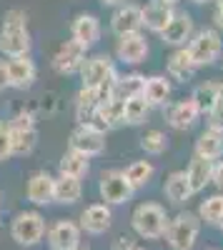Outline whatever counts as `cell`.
Here are the masks:
<instances>
[{"instance_id":"8992f818","label":"cell","mask_w":223,"mask_h":250,"mask_svg":"<svg viewBox=\"0 0 223 250\" xmlns=\"http://www.w3.org/2000/svg\"><path fill=\"white\" fill-rule=\"evenodd\" d=\"M98 193H100V198L106 200V205L111 208V205H123V203H128L135 190L131 188V183L126 180L123 170H108V173L100 175Z\"/></svg>"},{"instance_id":"f6af8a7d","label":"cell","mask_w":223,"mask_h":250,"mask_svg":"<svg viewBox=\"0 0 223 250\" xmlns=\"http://www.w3.org/2000/svg\"><path fill=\"white\" fill-rule=\"evenodd\" d=\"M216 228H218V230H223V215H221V220H218V225H216Z\"/></svg>"},{"instance_id":"5bb4252c","label":"cell","mask_w":223,"mask_h":250,"mask_svg":"<svg viewBox=\"0 0 223 250\" xmlns=\"http://www.w3.org/2000/svg\"><path fill=\"white\" fill-rule=\"evenodd\" d=\"M115 58L126 65H138L148 58V40L140 35V33H133V35H123L118 38L115 43Z\"/></svg>"},{"instance_id":"e575fe53","label":"cell","mask_w":223,"mask_h":250,"mask_svg":"<svg viewBox=\"0 0 223 250\" xmlns=\"http://www.w3.org/2000/svg\"><path fill=\"white\" fill-rule=\"evenodd\" d=\"M8 128L10 130H33L35 128V118L28 110H20V113L13 115V120H8Z\"/></svg>"},{"instance_id":"8fae6325","label":"cell","mask_w":223,"mask_h":250,"mask_svg":"<svg viewBox=\"0 0 223 250\" xmlns=\"http://www.w3.org/2000/svg\"><path fill=\"white\" fill-rule=\"evenodd\" d=\"M191 38H193V18L188 13H176L171 23L163 28V33H160L163 45L171 48H186Z\"/></svg>"},{"instance_id":"ac0fdd59","label":"cell","mask_w":223,"mask_h":250,"mask_svg":"<svg viewBox=\"0 0 223 250\" xmlns=\"http://www.w3.org/2000/svg\"><path fill=\"white\" fill-rule=\"evenodd\" d=\"M53 183L55 178L45 170H38L30 175L28 185H25V195L33 205H48L53 203Z\"/></svg>"},{"instance_id":"ffe728a7","label":"cell","mask_w":223,"mask_h":250,"mask_svg":"<svg viewBox=\"0 0 223 250\" xmlns=\"http://www.w3.org/2000/svg\"><path fill=\"white\" fill-rule=\"evenodd\" d=\"M168 78L171 80H176V83H188L193 75H196V65H193V60H191V55H188V50L186 48H176L173 53H171V58H168Z\"/></svg>"},{"instance_id":"44dd1931","label":"cell","mask_w":223,"mask_h":250,"mask_svg":"<svg viewBox=\"0 0 223 250\" xmlns=\"http://www.w3.org/2000/svg\"><path fill=\"white\" fill-rule=\"evenodd\" d=\"M171 80L166 75H151L146 78V88H143V98L151 108H158V105H168L171 100Z\"/></svg>"},{"instance_id":"d6986e66","label":"cell","mask_w":223,"mask_h":250,"mask_svg":"<svg viewBox=\"0 0 223 250\" xmlns=\"http://www.w3.org/2000/svg\"><path fill=\"white\" fill-rule=\"evenodd\" d=\"M140 13H143V28L160 35L163 28L171 23V18L176 15V8L163 5V3H158V0H151L146 8H140Z\"/></svg>"},{"instance_id":"ba28073f","label":"cell","mask_w":223,"mask_h":250,"mask_svg":"<svg viewBox=\"0 0 223 250\" xmlns=\"http://www.w3.org/2000/svg\"><path fill=\"white\" fill-rule=\"evenodd\" d=\"M83 62H86V48L78 45L75 40H66L53 55V70L60 75H73L80 73Z\"/></svg>"},{"instance_id":"9c48e42d","label":"cell","mask_w":223,"mask_h":250,"mask_svg":"<svg viewBox=\"0 0 223 250\" xmlns=\"http://www.w3.org/2000/svg\"><path fill=\"white\" fill-rule=\"evenodd\" d=\"M80 225L73 220H58L48 228V245L50 250H75L80 248Z\"/></svg>"},{"instance_id":"60d3db41","label":"cell","mask_w":223,"mask_h":250,"mask_svg":"<svg viewBox=\"0 0 223 250\" xmlns=\"http://www.w3.org/2000/svg\"><path fill=\"white\" fill-rule=\"evenodd\" d=\"M213 23H216V28L223 30V5H216V10H213Z\"/></svg>"},{"instance_id":"816d5d0a","label":"cell","mask_w":223,"mask_h":250,"mask_svg":"<svg viewBox=\"0 0 223 250\" xmlns=\"http://www.w3.org/2000/svg\"><path fill=\"white\" fill-rule=\"evenodd\" d=\"M221 55H223V53H221Z\"/></svg>"},{"instance_id":"277c9868","label":"cell","mask_w":223,"mask_h":250,"mask_svg":"<svg viewBox=\"0 0 223 250\" xmlns=\"http://www.w3.org/2000/svg\"><path fill=\"white\" fill-rule=\"evenodd\" d=\"M186 50H188V55H191V60H193L196 68H206V65H213V62L221 58V53H223V40H221L218 30L203 28V30L193 33V38L188 40Z\"/></svg>"},{"instance_id":"4dcf8cb0","label":"cell","mask_w":223,"mask_h":250,"mask_svg":"<svg viewBox=\"0 0 223 250\" xmlns=\"http://www.w3.org/2000/svg\"><path fill=\"white\" fill-rule=\"evenodd\" d=\"M148 115H151V105L146 103L143 95L123 103V123L126 125H143L148 120Z\"/></svg>"},{"instance_id":"52a82bcc","label":"cell","mask_w":223,"mask_h":250,"mask_svg":"<svg viewBox=\"0 0 223 250\" xmlns=\"http://www.w3.org/2000/svg\"><path fill=\"white\" fill-rule=\"evenodd\" d=\"M70 150L86 155V158H93V155H100L106 150V133L93 128V125H78V128L70 133Z\"/></svg>"},{"instance_id":"b9f144b4","label":"cell","mask_w":223,"mask_h":250,"mask_svg":"<svg viewBox=\"0 0 223 250\" xmlns=\"http://www.w3.org/2000/svg\"><path fill=\"white\" fill-rule=\"evenodd\" d=\"M103 5H111V8H120V5H126V0H100Z\"/></svg>"},{"instance_id":"5b68a950","label":"cell","mask_w":223,"mask_h":250,"mask_svg":"<svg viewBox=\"0 0 223 250\" xmlns=\"http://www.w3.org/2000/svg\"><path fill=\"white\" fill-rule=\"evenodd\" d=\"M10 235L18 245H38L45 235V218L40 215L38 210H23L18 213L10 223Z\"/></svg>"},{"instance_id":"7bdbcfd3","label":"cell","mask_w":223,"mask_h":250,"mask_svg":"<svg viewBox=\"0 0 223 250\" xmlns=\"http://www.w3.org/2000/svg\"><path fill=\"white\" fill-rule=\"evenodd\" d=\"M158 3H163V5H171V8H176L180 0H158Z\"/></svg>"},{"instance_id":"1f68e13d","label":"cell","mask_w":223,"mask_h":250,"mask_svg":"<svg viewBox=\"0 0 223 250\" xmlns=\"http://www.w3.org/2000/svg\"><path fill=\"white\" fill-rule=\"evenodd\" d=\"M198 220L206 225H218L221 215H223V193H216L211 198H206L203 203L198 205Z\"/></svg>"},{"instance_id":"d6a6232c","label":"cell","mask_w":223,"mask_h":250,"mask_svg":"<svg viewBox=\"0 0 223 250\" xmlns=\"http://www.w3.org/2000/svg\"><path fill=\"white\" fill-rule=\"evenodd\" d=\"M13 155H30L38 145V130H10Z\"/></svg>"},{"instance_id":"f907efd6","label":"cell","mask_w":223,"mask_h":250,"mask_svg":"<svg viewBox=\"0 0 223 250\" xmlns=\"http://www.w3.org/2000/svg\"><path fill=\"white\" fill-rule=\"evenodd\" d=\"M213 250H218V248H213Z\"/></svg>"},{"instance_id":"f1b7e54d","label":"cell","mask_w":223,"mask_h":250,"mask_svg":"<svg viewBox=\"0 0 223 250\" xmlns=\"http://www.w3.org/2000/svg\"><path fill=\"white\" fill-rule=\"evenodd\" d=\"M123 175H126V180L131 183L133 190H140V188H146V185L153 180L156 168H153V163H148V160H133L128 168L123 170Z\"/></svg>"},{"instance_id":"8d00e7d4","label":"cell","mask_w":223,"mask_h":250,"mask_svg":"<svg viewBox=\"0 0 223 250\" xmlns=\"http://www.w3.org/2000/svg\"><path fill=\"white\" fill-rule=\"evenodd\" d=\"M10 155H13L10 128H8V123H0V160H8Z\"/></svg>"},{"instance_id":"484cf974","label":"cell","mask_w":223,"mask_h":250,"mask_svg":"<svg viewBox=\"0 0 223 250\" xmlns=\"http://www.w3.org/2000/svg\"><path fill=\"white\" fill-rule=\"evenodd\" d=\"M196 155L198 158H206V160H221L223 158V133H216V130H203L196 140Z\"/></svg>"},{"instance_id":"ab89813d","label":"cell","mask_w":223,"mask_h":250,"mask_svg":"<svg viewBox=\"0 0 223 250\" xmlns=\"http://www.w3.org/2000/svg\"><path fill=\"white\" fill-rule=\"evenodd\" d=\"M10 88L8 85V73H5V60H0V90Z\"/></svg>"},{"instance_id":"c3c4849f","label":"cell","mask_w":223,"mask_h":250,"mask_svg":"<svg viewBox=\"0 0 223 250\" xmlns=\"http://www.w3.org/2000/svg\"><path fill=\"white\" fill-rule=\"evenodd\" d=\"M213 3H216V5H223V0H213Z\"/></svg>"},{"instance_id":"ee69618b","label":"cell","mask_w":223,"mask_h":250,"mask_svg":"<svg viewBox=\"0 0 223 250\" xmlns=\"http://www.w3.org/2000/svg\"><path fill=\"white\" fill-rule=\"evenodd\" d=\"M188 3H193V5H203V3H211V0H188Z\"/></svg>"},{"instance_id":"bcb514c9","label":"cell","mask_w":223,"mask_h":250,"mask_svg":"<svg viewBox=\"0 0 223 250\" xmlns=\"http://www.w3.org/2000/svg\"><path fill=\"white\" fill-rule=\"evenodd\" d=\"M133 250H148V248H143V245H135Z\"/></svg>"},{"instance_id":"e0dca14e","label":"cell","mask_w":223,"mask_h":250,"mask_svg":"<svg viewBox=\"0 0 223 250\" xmlns=\"http://www.w3.org/2000/svg\"><path fill=\"white\" fill-rule=\"evenodd\" d=\"M198 115L201 113H198L196 103L191 98H183V100L173 103V105H168V113H166L168 125L173 130H188V128H193V123L198 120Z\"/></svg>"},{"instance_id":"83f0119b","label":"cell","mask_w":223,"mask_h":250,"mask_svg":"<svg viewBox=\"0 0 223 250\" xmlns=\"http://www.w3.org/2000/svg\"><path fill=\"white\" fill-rule=\"evenodd\" d=\"M58 170H60V175H70V178L80 180L83 175H88V170H90V158L80 155L75 150H68V153H63V158H60Z\"/></svg>"},{"instance_id":"9a60e30c","label":"cell","mask_w":223,"mask_h":250,"mask_svg":"<svg viewBox=\"0 0 223 250\" xmlns=\"http://www.w3.org/2000/svg\"><path fill=\"white\" fill-rule=\"evenodd\" d=\"M140 28H143V13H140V8L133 5V3L120 5V8L113 13V18H111V30H113L118 38L140 33Z\"/></svg>"},{"instance_id":"4fadbf2b","label":"cell","mask_w":223,"mask_h":250,"mask_svg":"<svg viewBox=\"0 0 223 250\" xmlns=\"http://www.w3.org/2000/svg\"><path fill=\"white\" fill-rule=\"evenodd\" d=\"M115 73V65L108 55H93L86 58L83 68H80V78H83V88H98Z\"/></svg>"},{"instance_id":"f546056e","label":"cell","mask_w":223,"mask_h":250,"mask_svg":"<svg viewBox=\"0 0 223 250\" xmlns=\"http://www.w3.org/2000/svg\"><path fill=\"white\" fill-rule=\"evenodd\" d=\"M191 100L196 103V108H198L201 115H208L211 108L216 105V100H218V83H213V80L201 83V85L193 90Z\"/></svg>"},{"instance_id":"2e32d148","label":"cell","mask_w":223,"mask_h":250,"mask_svg":"<svg viewBox=\"0 0 223 250\" xmlns=\"http://www.w3.org/2000/svg\"><path fill=\"white\" fill-rule=\"evenodd\" d=\"M70 35H73L70 40H75V43L83 45L86 50L93 48L100 40V20L90 13H80L70 25Z\"/></svg>"},{"instance_id":"7a4b0ae2","label":"cell","mask_w":223,"mask_h":250,"mask_svg":"<svg viewBox=\"0 0 223 250\" xmlns=\"http://www.w3.org/2000/svg\"><path fill=\"white\" fill-rule=\"evenodd\" d=\"M168 220L171 218L166 213V208L158 205V203H140V205H135V210L131 215L133 230L140 238H146V240L163 238L166 235V228H168Z\"/></svg>"},{"instance_id":"836d02e7","label":"cell","mask_w":223,"mask_h":250,"mask_svg":"<svg viewBox=\"0 0 223 250\" xmlns=\"http://www.w3.org/2000/svg\"><path fill=\"white\" fill-rule=\"evenodd\" d=\"M140 148H143V153H148V155H163L168 150V138L160 130H148L143 138H140Z\"/></svg>"},{"instance_id":"f35d334b","label":"cell","mask_w":223,"mask_h":250,"mask_svg":"<svg viewBox=\"0 0 223 250\" xmlns=\"http://www.w3.org/2000/svg\"><path fill=\"white\" fill-rule=\"evenodd\" d=\"M138 243L133 240V238H128V235H120V238H115L113 240V250H133Z\"/></svg>"},{"instance_id":"681fc988","label":"cell","mask_w":223,"mask_h":250,"mask_svg":"<svg viewBox=\"0 0 223 250\" xmlns=\"http://www.w3.org/2000/svg\"><path fill=\"white\" fill-rule=\"evenodd\" d=\"M75 250H88V248H75Z\"/></svg>"},{"instance_id":"4316f807","label":"cell","mask_w":223,"mask_h":250,"mask_svg":"<svg viewBox=\"0 0 223 250\" xmlns=\"http://www.w3.org/2000/svg\"><path fill=\"white\" fill-rule=\"evenodd\" d=\"M143 88H146V75H140V73H131V75H123V78H115L113 98L126 103V100H131V98L143 95Z\"/></svg>"},{"instance_id":"7dc6e473","label":"cell","mask_w":223,"mask_h":250,"mask_svg":"<svg viewBox=\"0 0 223 250\" xmlns=\"http://www.w3.org/2000/svg\"><path fill=\"white\" fill-rule=\"evenodd\" d=\"M218 93L223 95V83H218Z\"/></svg>"},{"instance_id":"d590c367","label":"cell","mask_w":223,"mask_h":250,"mask_svg":"<svg viewBox=\"0 0 223 250\" xmlns=\"http://www.w3.org/2000/svg\"><path fill=\"white\" fill-rule=\"evenodd\" d=\"M206 118H208V130L223 133V95H221V93H218L216 105L211 108V113H208Z\"/></svg>"},{"instance_id":"74e56055","label":"cell","mask_w":223,"mask_h":250,"mask_svg":"<svg viewBox=\"0 0 223 250\" xmlns=\"http://www.w3.org/2000/svg\"><path fill=\"white\" fill-rule=\"evenodd\" d=\"M211 183L218 188V190L223 193V160H216L213 163V175H211Z\"/></svg>"},{"instance_id":"cb8c5ba5","label":"cell","mask_w":223,"mask_h":250,"mask_svg":"<svg viewBox=\"0 0 223 250\" xmlns=\"http://www.w3.org/2000/svg\"><path fill=\"white\" fill-rule=\"evenodd\" d=\"M211 175H213V160L193 155V160L188 163V170H186V178L191 183L193 195L201 193V190H206V185L211 183Z\"/></svg>"},{"instance_id":"d4e9b609","label":"cell","mask_w":223,"mask_h":250,"mask_svg":"<svg viewBox=\"0 0 223 250\" xmlns=\"http://www.w3.org/2000/svg\"><path fill=\"white\" fill-rule=\"evenodd\" d=\"M98 108H100V100H98L95 88H80L78 95H75V118H78V123L90 125Z\"/></svg>"},{"instance_id":"3957f363","label":"cell","mask_w":223,"mask_h":250,"mask_svg":"<svg viewBox=\"0 0 223 250\" xmlns=\"http://www.w3.org/2000/svg\"><path fill=\"white\" fill-rule=\"evenodd\" d=\"M201 223L196 213H178L176 218L168 220V228H166V240H168V248L171 250H193L196 243H198V235H201Z\"/></svg>"},{"instance_id":"6da1fadb","label":"cell","mask_w":223,"mask_h":250,"mask_svg":"<svg viewBox=\"0 0 223 250\" xmlns=\"http://www.w3.org/2000/svg\"><path fill=\"white\" fill-rule=\"evenodd\" d=\"M0 53L8 58H20L30 53V30H28V13L13 8L3 18L0 30Z\"/></svg>"},{"instance_id":"30bf717a","label":"cell","mask_w":223,"mask_h":250,"mask_svg":"<svg viewBox=\"0 0 223 250\" xmlns=\"http://www.w3.org/2000/svg\"><path fill=\"white\" fill-rule=\"evenodd\" d=\"M5 73H8V85L25 90L33 85V80L38 75V68L30 55H20V58H8L5 60Z\"/></svg>"},{"instance_id":"7402d4cb","label":"cell","mask_w":223,"mask_h":250,"mask_svg":"<svg viewBox=\"0 0 223 250\" xmlns=\"http://www.w3.org/2000/svg\"><path fill=\"white\" fill-rule=\"evenodd\" d=\"M83 195V183L70 175H58L53 183V200L60 205H73Z\"/></svg>"},{"instance_id":"7c38bea8","label":"cell","mask_w":223,"mask_h":250,"mask_svg":"<svg viewBox=\"0 0 223 250\" xmlns=\"http://www.w3.org/2000/svg\"><path fill=\"white\" fill-rule=\"evenodd\" d=\"M111 223H113V213L106 203H93L88 205L83 213H80V230H86L90 235H103L111 230Z\"/></svg>"},{"instance_id":"603a6c76","label":"cell","mask_w":223,"mask_h":250,"mask_svg":"<svg viewBox=\"0 0 223 250\" xmlns=\"http://www.w3.org/2000/svg\"><path fill=\"white\" fill-rule=\"evenodd\" d=\"M163 193H166V198H168L173 205H183L186 200H191L193 190H191V183H188V178H186V170L171 173V175L166 178V183H163Z\"/></svg>"}]
</instances>
